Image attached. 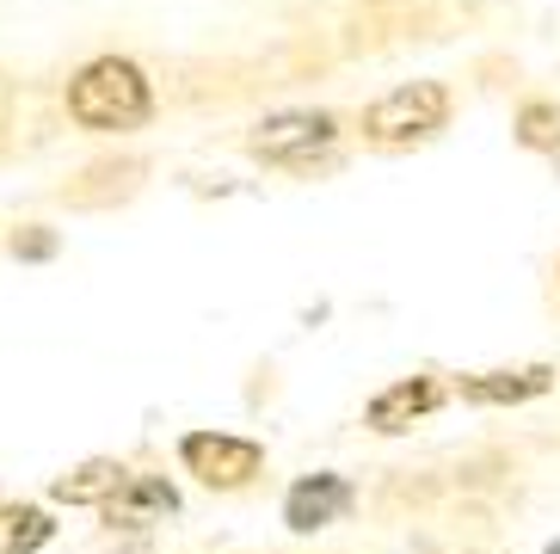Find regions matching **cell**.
<instances>
[{
    "label": "cell",
    "mask_w": 560,
    "mask_h": 554,
    "mask_svg": "<svg viewBox=\"0 0 560 554\" xmlns=\"http://www.w3.org/2000/svg\"><path fill=\"white\" fill-rule=\"evenodd\" d=\"M68 112L86 130H136L149 117V81L136 74V62L105 56V62L81 68V81L68 86Z\"/></svg>",
    "instance_id": "cell-1"
},
{
    "label": "cell",
    "mask_w": 560,
    "mask_h": 554,
    "mask_svg": "<svg viewBox=\"0 0 560 554\" xmlns=\"http://www.w3.org/2000/svg\"><path fill=\"white\" fill-rule=\"evenodd\" d=\"M444 117H450L444 86L438 81H412V86H400V93H388L382 105H370L363 130L376 136V142H412V136L444 130Z\"/></svg>",
    "instance_id": "cell-2"
},
{
    "label": "cell",
    "mask_w": 560,
    "mask_h": 554,
    "mask_svg": "<svg viewBox=\"0 0 560 554\" xmlns=\"http://www.w3.org/2000/svg\"><path fill=\"white\" fill-rule=\"evenodd\" d=\"M327 142H332V117L327 112H283V117H271V124L253 130V154H259V161H278V166L314 161Z\"/></svg>",
    "instance_id": "cell-3"
},
{
    "label": "cell",
    "mask_w": 560,
    "mask_h": 554,
    "mask_svg": "<svg viewBox=\"0 0 560 554\" xmlns=\"http://www.w3.org/2000/svg\"><path fill=\"white\" fill-rule=\"evenodd\" d=\"M185 469L203 474L210 487H247L253 474H259V443L198 431V438H185Z\"/></svg>",
    "instance_id": "cell-4"
},
{
    "label": "cell",
    "mask_w": 560,
    "mask_h": 554,
    "mask_svg": "<svg viewBox=\"0 0 560 554\" xmlns=\"http://www.w3.org/2000/svg\"><path fill=\"white\" fill-rule=\"evenodd\" d=\"M351 506V487L339 481V474H314V481H302L296 493H290V523L296 530H320V523H332L339 511Z\"/></svg>",
    "instance_id": "cell-5"
},
{
    "label": "cell",
    "mask_w": 560,
    "mask_h": 554,
    "mask_svg": "<svg viewBox=\"0 0 560 554\" xmlns=\"http://www.w3.org/2000/svg\"><path fill=\"white\" fill-rule=\"evenodd\" d=\"M173 506H179V499H173L166 481H154V474H130V481L105 499V518L112 523H149V518H161V511H173Z\"/></svg>",
    "instance_id": "cell-6"
},
{
    "label": "cell",
    "mask_w": 560,
    "mask_h": 554,
    "mask_svg": "<svg viewBox=\"0 0 560 554\" xmlns=\"http://www.w3.org/2000/svg\"><path fill=\"white\" fill-rule=\"evenodd\" d=\"M431 407H438V382L419 376V382H400V389L376 394V401H370V425H376V431H400V425H412Z\"/></svg>",
    "instance_id": "cell-7"
},
{
    "label": "cell",
    "mask_w": 560,
    "mask_h": 554,
    "mask_svg": "<svg viewBox=\"0 0 560 554\" xmlns=\"http://www.w3.org/2000/svg\"><path fill=\"white\" fill-rule=\"evenodd\" d=\"M50 542V518L37 506H7L0 511V554H37Z\"/></svg>",
    "instance_id": "cell-8"
},
{
    "label": "cell",
    "mask_w": 560,
    "mask_h": 554,
    "mask_svg": "<svg viewBox=\"0 0 560 554\" xmlns=\"http://www.w3.org/2000/svg\"><path fill=\"white\" fill-rule=\"evenodd\" d=\"M124 481H130V474L117 469V462H86V469L74 474V481H62L56 493H62L68 506H86V499H112V493L124 487Z\"/></svg>",
    "instance_id": "cell-9"
},
{
    "label": "cell",
    "mask_w": 560,
    "mask_h": 554,
    "mask_svg": "<svg viewBox=\"0 0 560 554\" xmlns=\"http://www.w3.org/2000/svg\"><path fill=\"white\" fill-rule=\"evenodd\" d=\"M548 370H517V376H487V382H468L475 401H524V394H542Z\"/></svg>",
    "instance_id": "cell-10"
},
{
    "label": "cell",
    "mask_w": 560,
    "mask_h": 554,
    "mask_svg": "<svg viewBox=\"0 0 560 554\" xmlns=\"http://www.w3.org/2000/svg\"><path fill=\"white\" fill-rule=\"evenodd\" d=\"M517 130H524L529 148H560V105H529L517 117Z\"/></svg>",
    "instance_id": "cell-11"
}]
</instances>
